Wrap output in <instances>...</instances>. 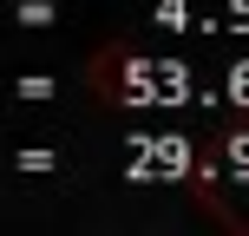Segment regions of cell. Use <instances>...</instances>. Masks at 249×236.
I'll use <instances>...</instances> for the list:
<instances>
[{
  "instance_id": "1",
  "label": "cell",
  "mask_w": 249,
  "mask_h": 236,
  "mask_svg": "<svg viewBox=\"0 0 249 236\" xmlns=\"http://www.w3.org/2000/svg\"><path fill=\"white\" fill-rule=\"evenodd\" d=\"M99 99L131 112H164L190 99V66L171 53H105L99 59Z\"/></svg>"
},
{
  "instance_id": "2",
  "label": "cell",
  "mask_w": 249,
  "mask_h": 236,
  "mask_svg": "<svg viewBox=\"0 0 249 236\" xmlns=\"http://www.w3.org/2000/svg\"><path fill=\"white\" fill-rule=\"evenodd\" d=\"M184 171H190V145L184 138H158V131L131 138V158H124L131 184H164V177H184Z\"/></svg>"
}]
</instances>
